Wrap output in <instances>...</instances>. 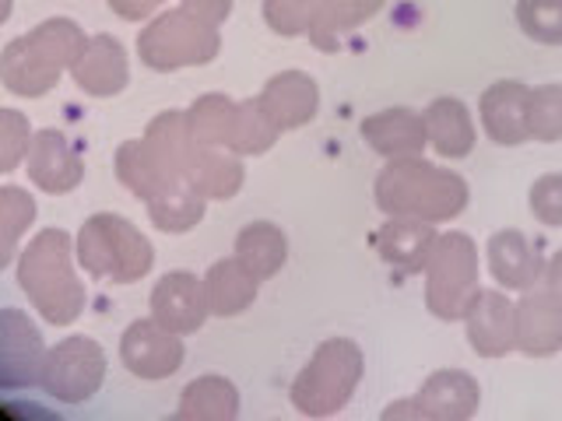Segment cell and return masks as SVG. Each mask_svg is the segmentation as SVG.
<instances>
[{
	"instance_id": "cell-4",
	"label": "cell",
	"mask_w": 562,
	"mask_h": 421,
	"mask_svg": "<svg viewBox=\"0 0 562 421\" xmlns=\"http://www.w3.org/2000/svg\"><path fill=\"white\" fill-rule=\"evenodd\" d=\"M366 373L362 348L348 338H330L313 351L310 365L292 383V408L303 418H330L356 397Z\"/></svg>"
},
{
	"instance_id": "cell-20",
	"label": "cell",
	"mask_w": 562,
	"mask_h": 421,
	"mask_svg": "<svg viewBox=\"0 0 562 421\" xmlns=\"http://www.w3.org/2000/svg\"><path fill=\"white\" fill-rule=\"evenodd\" d=\"M257 99L281 130L306 127L316 116V110H321V88L303 70H281V75H274L263 84V92Z\"/></svg>"
},
{
	"instance_id": "cell-39",
	"label": "cell",
	"mask_w": 562,
	"mask_h": 421,
	"mask_svg": "<svg viewBox=\"0 0 562 421\" xmlns=\"http://www.w3.org/2000/svg\"><path fill=\"white\" fill-rule=\"evenodd\" d=\"M183 11H190L193 18H201L207 25H222L228 14H233V0H183Z\"/></svg>"
},
{
	"instance_id": "cell-8",
	"label": "cell",
	"mask_w": 562,
	"mask_h": 421,
	"mask_svg": "<svg viewBox=\"0 0 562 421\" xmlns=\"http://www.w3.org/2000/svg\"><path fill=\"white\" fill-rule=\"evenodd\" d=\"M482 390L479 379L464 368H439L422 390L408 400H397L383 411V418H415V421H468L479 414Z\"/></svg>"
},
{
	"instance_id": "cell-7",
	"label": "cell",
	"mask_w": 562,
	"mask_h": 421,
	"mask_svg": "<svg viewBox=\"0 0 562 421\" xmlns=\"http://www.w3.org/2000/svg\"><path fill=\"white\" fill-rule=\"evenodd\" d=\"M222 49V35L215 25L201 22L183 8L155 14L137 35V57L151 70H180L211 64Z\"/></svg>"
},
{
	"instance_id": "cell-27",
	"label": "cell",
	"mask_w": 562,
	"mask_h": 421,
	"mask_svg": "<svg viewBox=\"0 0 562 421\" xmlns=\"http://www.w3.org/2000/svg\"><path fill=\"white\" fill-rule=\"evenodd\" d=\"M257 285L260 281L236 257L218 260L204 274V295L215 316H239L243 309H250L257 298Z\"/></svg>"
},
{
	"instance_id": "cell-35",
	"label": "cell",
	"mask_w": 562,
	"mask_h": 421,
	"mask_svg": "<svg viewBox=\"0 0 562 421\" xmlns=\"http://www.w3.org/2000/svg\"><path fill=\"white\" fill-rule=\"evenodd\" d=\"M527 127H531V140H541V145H555V140H562V84L531 88Z\"/></svg>"
},
{
	"instance_id": "cell-15",
	"label": "cell",
	"mask_w": 562,
	"mask_h": 421,
	"mask_svg": "<svg viewBox=\"0 0 562 421\" xmlns=\"http://www.w3.org/2000/svg\"><path fill=\"white\" fill-rule=\"evenodd\" d=\"M527 102H531V88L524 81H496L482 92L479 116L485 137L492 145L517 148L524 140H531V127H527Z\"/></svg>"
},
{
	"instance_id": "cell-40",
	"label": "cell",
	"mask_w": 562,
	"mask_h": 421,
	"mask_svg": "<svg viewBox=\"0 0 562 421\" xmlns=\"http://www.w3.org/2000/svg\"><path fill=\"white\" fill-rule=\"evenodd\" d=\"M162 4L166 0H110L113 14L123 18V22H145V18H151Z\"/></svg>"
},
{
	"instance_id": "cell-6",
	"label": "cell",
	"mask_w": 562,
	"mask_h": 421,
	"mask_svg": "<svg viewBox=\"0 0 562 421\" xmlns=\"http://www.w3.org/2000/svg\"><path fill=\"white\" fill-rule=\"evenodd\" d=\"M426 309L443 323L464 320L479 295V246L464 232H443L426 263Z\"/></svg>"
},
{
	"instance_id": "cell-32",
	"label": "cell",
	"mask_w": 562,
	"mask_h": 421,
	"mask_svg": "<svg viewBox=\"0 0 562 421\" xmlns=\"http://www.w3.org/2000/svg\"><path fill=\"white\" fill-rule=\"evenodd\" d=\"M233 120H236V102L228 95H218V92L215 95H201L187 110L190 137L198 140V145H207V148H225L228 145Z\"/></svg>"
},
{
	"instance_id": "cell-26",
	"label": "cell",
	"mask_w": 562,
	"mask_h": 421,
	"mask_svg": "<svg viewBox=\"0 0 562 421\" xmlns=\"http://www.w3.org/2000/svg\"><path fill=\"white\" fill-rule=\"evenodd\" d=\"M236 260L257 281H271L289 260V239L274 221H250L236 236Z\"/></svg>"
},
{
	"instance_id": "cell-34",
	"label": "cell",
	"mask_w": 562,
	"mask_h": 421,
	"mask_svg": "<svg viewBox=\"0 0 562 421\" xmlns=\"http://www.w3.org/2000/svg\"><path fill=\"white\" fill-rule=\"evenodd\" d=\"M514 14L531 43L562 46V0H517Z\"/></svg>"
},
{
	"instance_id": "cell-14",
	"label": "cell",
	"mask_w": 562,
	"mask_h": 421,
	"mask_svg": "<svg viewBox=\"0 0 562 421\" xmlns=\"http://www.w3.org/2000/svg\"><path fill=\"white\" fill-rule=\"evenodd\" d=\"M207 316L211 306L204 295V277H193L187 271H169L158 277V285L151 288V320L183 338V333H198Z\"/></svg>"
},
{
	"instance_id": "cell-30",
	"label": "cell",
	"mask_w": 562,
	"mask_h": 421,
	"mask_svg": "<svg viewBox=\"0 0 562 421\" xmlns=\"http://www.w3.org/2000/svg\"><path fill=\"white\" fill-rule=\"evenodd\" d=\"M145 145L162 158V162L176 172L183 175L187 172V162L193 148H198V140L190 137V127H187V113L180 110H169V113H158L148 130H145Z\"/></svg>"
},
{
	"instance_id": "cell-10",
	"label": "cell",
	"mask_w": 562,
	"mask_h": 421,
	"mask_svg": "<svg viewBox=\"0 0 562 421\" xmlns=\"http://www.w3.org/2000/svg\"><path fill=\"white\" fill-rule=\"evenodd\" d=\"M46 365L43 333L22 309H0V390L35 386Z\"/></svg>"
},
{
	"instance_id": "cell-3",
	"label": "cell",
	"mask_w": 562,
	"mask_h": 421,
	"mask_svg": "<svg viewBox=\"0 0 562 421\" xmlns=\"http://www.w3.org/2000/svg\"><path fill=\"white\" fill-rule=\"evenodd\" d=\"M88 35L70 18H49L22 39H11L0 53V81L11 95L40 99L53 92L64 70L75 67Z\"/></svg>"
},
{
	"instance_id": "cell-17",
	"label": "cell",
	"mask_w": 562,
	"mask_h": 421,
	"mask_svg": "<svg viewBox=\"0 0 562 421\" xmlns=\"http://www.w3.org/2000/svg\"><path fill=\"white\" fill-rule=\"evenodd\" d=\"M70 78H75V84L92 99L120 95L131 81L127 49H123L113 35H95V39L85 43L81 57L70 67Z\"/></svg>"
},
{
	"instance_id": "cell-22",
	"label": "cell",
	"mask_w": 562,
	"mask_h": 421,
	"mask_svg": "<svg viewBox=\"0 0 562 421\" xmlns=\"http://www.w3.org/2000/svg\"><path fill=\"white\" fill-rule=\"evenodd\" d=\"M183 180L198 190L204 201H228L243 190L246 169H243V158L236 151L198 145L190 155V162H187Z\"/></svg>"
},
{
	"instance_id": "cell-37",
	"label": "cell",
	"mask_w": 562,
	"mask_h": 421,
	"mask_svg": "<svg viewBox=\"0 0 562 421\" xmlns=\"http://www.w3.org/2000/svg\"><path fill=\"white\" fill-rule=\"evenodd\" d=\"M316 0H263V22L278 35H303L313 25Z\"/></svg>"
},
{
	"instance_id": "cell-29",
	"label": "cell",
	"mask_w": 562,
	"mask_h": 421,
	"mask_svg": "<svg viewBox=\"0 0 562 421\" xmlns=\"http://www.w3.org/2000/svg\"><path fill=\"white\" fill-rule=\"evenodd\" d=\"M204 197L193 190L187 180L172 183L169 190H162L158 197L148 201V218L158 232H190L193 225H201L204 218Z\"/></svg>"
},
{
	"instance_id": "cell-36",
	"label": "cell",
	"mask_w": 562,
	"mask_h": 421,
	"mask_svg": "<svg viewBox=\"0 0 562 421\" xmlns=\"http://www.w3.org/2000/svg\"><path fill=\"white\" fill-rule=\"evenodd\" d=\"M29 140H32L29 116L18 110H0V175H8L11 169L25 162Z\"/></svg>"
},
{
	"instance_id": "cell-13",
	"label": "cell",
	"mask_w": 562,
	"mask_h": 421,
	"mask_svg": "<svg viewBox=\"0 0 562 421\" xmlns=\"http://www.w3.org/2000/svg\"><path fill=\"white\" fill-rule=\"evenodd\" d=\"M25 169H29V180L40 186L43 193H53V197L78 190L81 180H85L81 155L67 140V134H60V130L32 134L29 155H25Z\"/></svg>"
},
{
	"instance_id": "cell-42",
	"label": "cell",
	"mask_w": 562,
	"mask_h": 421,
	"mask_svg": "<svg viewBox=\"0 0 562 421\" xmlns=\"http://www.w3.org/2000/svg\"><path fill=\"white\" fill-rule=\"evenodd\" d=\"M11 8H14V0H0V25L11 18Z\"/></svg>"
},
{
	"instance_id": "cell-2",
	"label": "cell",
	"mask_w": 562,
	"mask_h": 421,
	"mask_svg": "<svg viewBox=\"0 0 562 421\" xmlns=\"http://www.w3.org/2000/svg\"><path fill=\"white\" fill-rule=\"evenodd\" d=\"M18 285L46 323H75L85 312V285L75 271V239L64 228H43L18 257Z\"/></svg>"
},
{
	"instance_id": "cell-11",
	"label": "cell",
	"mask_w": 562,
	"mask_h": 421,
	"mask_svg": "<svg viewBox=\"0 0 562 421\" xmlns=\"http://www.w3.org/2000/svg\"><path fill=\"white\" fill-rule=\"evenodd\" d=\"M120 359L137 379H169L183 365V341L158 320H137L123 330Z\"/></svg>"
},
{
	"instance_id": "cell-25",
	"label": "cell",
	"mask_w": 562,
	"mask_h": 421,
	"mask_svg": "<svg viewBox=\"0 0 562 421\" xmlns=\"http://www.w3.org/2000/svg\"><path fill=\"white\" fill-rule=\"evenodd\" d=\"M386 0H316V14L310 25V43L321 53H334L348 32L362 29L383 11Z\"/></svg>"
},
{
	"instance_id": "cell-16",
	"label": "cell",
	"mask_w": 562,
	"mask_h": 421,
	"mask_svg": "<svg viewBox=\"0 0 562 421\" xmlns=\"http://www.w3.org/2000/svg\"><path fill=\"white\" fill-rule=\"evenodd\" d=\"M485 260H488V274L506 292H531L541 285L544 257L517 228H503V232L492 236L485 246Z\"/></svg>"
},
{
	"instance_id": "cell-38",
	"label": "cell",
	"mask_w": 562,
	"mask_h": 421,
	"mask_svg": "<svg viewBox=\"0 0 562 421\" xmlns=\"http://www.w3.org/2000/svg\"><path fill=\"white\" fill-rule=\"evenodd\" d=\"M531 215L549 225V228H562V172H549L535 180L531 186Z\"/></svg>"
},
{
	"instance_id": "cell-18",
	"label": "cell",
	"mask_w": 562,
	"mask_h": 421,
	"mask_svg": "<svg viewBox=\"0 0 562 421\" xmlns=\"http://www.w3.org/2000/svg\"><path fill=\"white\" fill-rule=\"evenodd\" d=\"M362 140L386 162H394V158H415L426 151L429 134L422 113L408 110V105H391V110L362 120Z\"/></svg>"
},
{
	"instance_id": "cell-23",
	"label": "cell",
	"mask_w": 562,
	"mask_h": 421,
	"mask_svg": "<svg viewBox=\"0 0 562 421\" xmlns=\"http://www.w3.org/2000/svg\"><path fill=\"white\" fill-rule=\"evenodd\" d=\"M426 134L429 145L436 148V155L443 158H468L474 151V140H479V130H474V120L468 113V105L461 99H432L426 105Z\"/></svg>"
},
{
	"instance_id": "cell-28",
	"label": "cell",
	"mask_w": 562,
	"mask_h": 421,
	"mask_svg": "<svg viewBox=\"0 0 562 421\" xmlns=\"http://www.w3.org/2000/svg\"><path fill=\"white\" fill-rule=\"evenodd\" d=\"M239 414V390L225 376H201L180 394L176 418L183 421H228Z\"/></svg>"
},
{
	"instance_id": "cell-21",
	"label": "cell",
	"mask_w": 562,
	"mask_h": 421,
	"mask_svg": "<svg viewBox=\"0 0 562 421\" xmlns=\"http://www.w3.org/2000/svg\"><path fill=\"white\" fill-rule=\"evenodd\" d=\"M439 232L432 221L418 218H391L376 232V253L383 263H391L401 274H422L429 263V253L436 246Z\"/></svg>"
},
{
	"instance_id": "cell-31",
	"label": "cell",
	"mask_w": 562,
	"mask_h": 421,
	"mask_svg": "<svg viewBox=\"0 0 562 421\" xmlns=\"http://www.w3.org/2000/svg\"><path fill=\"white\" fill-rule=\"evenodd\" d=\"M281 127L268 116V110L260 105V99H246L236 102V120H233V134H228V151L236 155H263L274 148Z\"/></svg>"
},
{
	"instance_id": "cell-41",
	"label": "cell",
	"mask_w": 562,
	"mask_h": 421,
	"mask_svg": "<svg viewBox=\"0 0 562 421\" xmlns=\"http://www.w3.org/2000/svg\"><path fill=\"white\" fill-rule=\"evenodd\" d=\"M538 288H544L562 306V250H555L552 260H544V274Z\"/></svg>"
},
{
	"instance_id": "cell-5",
	"label": "cell",
	"mask_w": 562,
	"mask_h": 421,
	"mask_svg": "<svg viewBox=\"0 0 562 421\" xmlns=\"http://www.w3.org/2000/svg\"><path fill=\"white\" fill-rule=\"evenodd\" d=\"M75 253L88 274L116 281V285H134L155 263L151 242L140 236V228L120 215L88 218L75 239Z\"/></svg>"
},
{
	"instance_id": "cell-1",
	"label": "cell",
	"mask_w": 562,
	"mask_h": 421,
	"mask_svg": "<svg viewBox=\"0 0 562 421\" xmlns=\"http://www.w3.org/2000/svg\"><path fill=\"white\" fill-rule=\"evenodd\" d=\"M376 207L391 218H418V221H453L471 201L464 175L443 166L415 158H394L376 175L373 186Z\"/></svg>"
},
{
	"instance_id": "cell-9",
	"label": "cell",
	"mask_w": 562,
	"mask_h": 421,
	"mask_svg": "<svg viewBox=\"0 0 562 421\" xmlns=\"http://www.w3.org/2000/svg\"><path fill=\"white\" fill-rule=\"evenodd\" d=\"M105 379V355L92 338H67L46 351L40 386L60 403H85Z\"/></svg>"
},
{
	"instance_id": "cell-33",
	"label": "cell",
	"mask_w": 562,
	"mask_h": 421,
	"mask_svg": "<svg viewBox=\"0 0 562 421\" xmlns=\"http://www.w3.org/2000/svg\"><path fill=\"white\" fill-rule=\"evenodd\" d=\"M35 221V201L22 186H0V271L11 268L18 242Z\"/></svg>"
},
{
	"instance_id": "cell-24",
	"label": "cell",
	"mask_w": 562,
	"mask_h": 421,
	"mask_svg": "<svg viewBox=\"0 0 562 421\" xmlns=\"http://www.w3.org/2000/svg\"><path fill=\"white\" fill-rule=\"evenodd\" d=\"M116 180L127 186L134 197L148 204L172 183H180L183 175H176L162 158L145 145V137H140V140H123L116 148Z\"/></svg>"
},
{
	"instance_id": "cell-12",
	"label": "cell",
	"mask_w": 562,
	"mask_h": 421,
	"mask_svg": "<svg viewBox=\"0 0 562 421\" xmlns=\"http://www.w3.org/2000/svg\"><path fill=\"white\" fill-rule=\"evenodd\" d=\"M468 344L482 359H503L517 351V303L496 288H479L464 312Z\"/></svg>"
},
{
	"instance_id": "cell-19",
	"label": "cell",
	"mask_w": 562,
	"mask_h": 421,
	"mask_svg": "<svg viewBox=\"0 0 562 421\" xmlns=\"http://www.w3.org/2000/svg\"><path fill=\"white\" fill-rule=\"evenodd\" d=\"M517 351L527 359H552L562 351V306L544 288L524 292L517 303Z\"/></svg>"
}]
</instances>
